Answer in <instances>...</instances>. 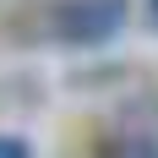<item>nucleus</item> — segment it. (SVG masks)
Masks as SVG:
<instances>
[{
  "mask_svg": "<svg viewBox=\"0 0 158 158\" xmlns=\"http://www.w3.org/2000/svg\"><path fill=\"white\" fill-rule=\"evenodd\" d=\"M131 16V0H49L44 33L65 49H98L114 44Z\"/></svg>",
  "mask_w": 158,
  "mask_h": 158,
  "instance_id": "1",
  "label": "nucleus"
},
{
  "mask_svg": "<svg viewBox=\"0 0 158 158\" xmlns=\"http://www.w3.org/2000/svg\"><path fill=\"white\" fill-rule=\"evenodd\" d=\"M104 158H158V142L153 136H120Z\"/></svg>",
  "mask_w": 158,
  "mask_h": 158,
  "instance_id": "2",
  "label": "nucleus"
},
{
  "mask_svg": "<svg viewBox=\"0 0 158 158\" xmlns=\"http://www.w3.org/2000/svg\"><path fill=\"white\" fill-rule=\"evenodd\" d=\"M0 158H33V147L16 136V131H0Z\"/></svg>",
  "mask_w": 158,
  "mask_h": 158,
  "instance_id": "3",
  "label": "nucleus"
},
{
  "mask_svg": "<svg viewBox=\"0 0 158 158\" xmlns=\"http://www.w3.org/2000/svg\"><path fill=\"white\" fill-rule=\"evenodd\" d=\"M147 22H153V33H158V0H147Z\"/></svg>",
  "mask_w": 158,
  "mask_h": 158,
  "instance_id": "4",
  "label": "nucleus"
}]
</instances>
